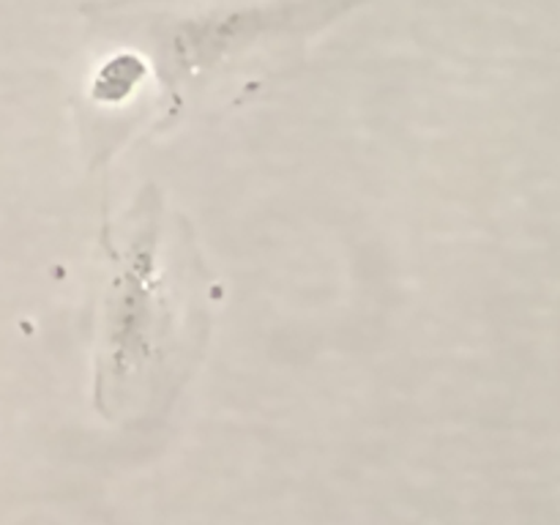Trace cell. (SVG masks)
<instances>
[{"mask_svg": "<svg viewBox=\"0 0 560 525\" xmlns=\"http://www.w3.org/2000/svg\"><path fill=\"white\" fill-rule=\"evenodd\" d=\"M98 249L93 405L124 427L145 424L173 408L206 350L211 277L153 184L124 217H104Z\"/></svg>", "mask_w": 560, "mask_h": 525, "instance_id": "6da1fadb", "label": "cell"}, {"mask_svg": "<svg viewBox=\"0 0 560 525\" xmlns=\"http://www.w3.org/2000/svg\"><path fill=\"white\" fill-rule=\"evenodd\" d=\"M366 0H104L85 16L126 42L153 71L162 131L200 107L211 93L268 66L279 49L304 44Z\"/></svg>", "mask_w": 560, "mask_h": 525, "instance_id": "7a4b0ae2", "label": "cell"}]
</instances>
